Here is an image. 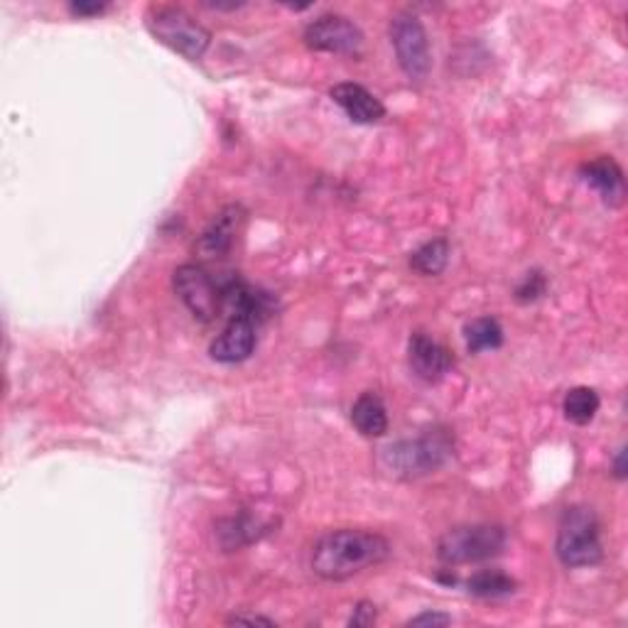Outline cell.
<instances>
[{
  "mask_svg": "<svg viewBox=\"0 0 628 628\" xmlns=\"http://www.w3.org/2000/svg\"><path fill=\"white\" fill-rule=\"evenodd\" d=\"M390 558V543L380 533L344 528L327 533L312 550V572L327 582H344Z\"/></svg>",
  "mask_w": 628,
  "mask_h": 628,
  "instance_id": "obj_1",
  "label": "cell"
},
{
  "mask_svg": "<svg viewBox=\"0 0 628 628\" xmlns=\"http://www.w3.org/2000/svg\"><path fill=\"white\" fill-rule=\"evenodd\" d=\"M452 452H455V442H452L449 432L435 427L422 432L420 437L400 439L386 447L384 461L400 479H420L445 467Z\"/></svg>",
  "mask_w": 628,
  "mask_h": 628,
  "instance_id": "obj_2",
  "label": "cell"
},
{
  "mask_svg": "<svg viewBox=\"0 0 628 628\" xmlns=\"http://www.w3.org/2000/svg\"><path fill=\"white\" fill-rule=\"evenodd\" d=\"M564 568H592L602 562L604 545H602V528L596 521V513L586 506H572L562 513L558 543H555Z\"/></svg>",
  "mask_w": 628,
  "mask_h": 628,
  "instance_id": "obj_3",
  "label": "cell"
},
{
  "mask_svg": "<svg viewBox=\"0 0 628 628\" xmlns=\"http://www.w3.org/2000/svg\"><path fill=\"white\" fill-rule=\"evenodd\" d=\"M146 23L152 37H158L162 45H168L184 59H202L212 45L209 30L178 5H150Z\"/></svg>",
  "mask_w": 628,
  "mask_h": 628,
  "instance_id": "obj_4",
  "label": "cell"
},
{
  "mask_svg": "<svg viewBox=\"0 0 628 628\" xmlns=\"http://www.w3.org/2000/svg\"><path fill=\"white\" fill-rule=\"evenodd\" d=\"M509 535L501 525L477 523L459 525L442 535L437 543V558L445 564H469L496 558L506 548Z\"/></svg>",
  "mask_w": 628,
  "mask_h": 628,
  "instance_id": "obj_5",
  "label": "cell"
},
{
  "mask_svg": "<svg viewBox=\"0 0 628 628\" xmlns=\"http://www.w3.org/2000/svg\"><path fill=\"white\" fill-rule=\"evenodd\" d=\"M174 293L180 295L187 310L202 319V322H212L224 310V295L219 277H214L207 267L197 263H184L174 271L172 277Z\"/></svg>",
  "mask_w": 628,
  "mask_h": 628,
  "instance_id": "obj_6",
  "label": "cell"
},
{
  "mask_svg": "<svg viewBox=\"0 0 628 628\" xmlns=\"http://www.w3.org/2000/svg\"><path fill=\"white\" fill-rule=\"evenodd\" d=\"M390 45L396 49L398 65L410 81L427 79L432 67L430 37L425 25L413 13H398L390 20Z\"/></svg>",
  "mask_w": 628,
  "mask_h": 628,
  "instance_id": "obj_7",
  "label": "cell"
},
{
  "mask_svg": "<svg viewBox=\"0 0 628 628\" xmlns=\"http://www.w3.org/2000/svg\"><path fill=\"white\" fill-rule=\"evenodd\" d=\"M305 45L315 53L332 55H358L364 47V33L352 20L336 13L317 18L315 23L305 27Z\"/></svg>",
  "mask_w": 628,
  "mask_h": 628,
  "instance_id": "obj_8",
  "label": "cell"
},
{
  "mask_svg": "<svg viewBox=\"0 0 628 628\" xmlns=\"http://www.w3.org/2000/svg\"><path fill=\"white\" fill-rule=\"evenodd\" d=\"M408 364L420 380L437 384V380L445 378L449 368L455 366V356H452L449 349L439 344L437 339H432L425 332H415L408 342Z\"/></svg>",
  "mask_w": 628,
  "mask_h": 628,
  "instance_id": "obj_9",
  "label": "cell"
},
{
  "mask_svg": "<svg viewBox=\"0 0 628 628\" xmlns=\"http://www.w3.org/2000/svg\"><path fill=\"white\" fill-rule=\"evenodd\" d=\"M255 327L251 317L231 315L229 324L224 327V332L214 339L209 346V354L216 364H241L253 354L255 349Z\"/></svg>",
  "mask_w": 628,
  "mask_h": 628,
  "instance_id": "obj_10",
  "label": "cell"
},
{
  "mask_svg": "<svg viewBox=\"0 0 628 628\" xmlns=\"http://www.w3.org/2000/svg\"><path fill=\"white\" fill-rule=\"evenodd\" d=\"M246 219V212L239 204H229L209 221L207 229L202 231L194 251L199 253V259L212 261L221 259V255L229 253L236 243V236L241 231V224Z\"/></svg>",
  "mask_w": 628,
  "mask_h": 628,
  "instance_id": "obj_11",
  "label": "cell"
},
{
  "mask_svg": "<svg viewBox=\"0 0 628 628\" xmlns=\"http://www.w3.org/2000/svg\"><path fill=\"white\" fill-rule=\"evenodd\" d=\"M329 96L349 118L362 123V126H370V123H378L386 116V106L366 87L354 84V81H342V84L332 87Z\"/></svg>",
  "mask_w": 628,
  "mask_h": 628,
  "instance_id": "obj_12",
  "label": "cell"
},
{
  "mask_svg": "<svg viewBox=\"0 0 628 628\" xmlns=\"http://www.w3.org/2000/svg\"><path fill=\"white\" fill-rule=\"evenodd\" d=\"M580 174L590 187L602 194V199L609 204V207H619L624 202L626 194L624 170L616 164V160L602 156L592 162H584L580 168Z\"/></svg>",
  "mask_w": 628,
  "mask_h": 628,
  "instance_id": "obj_13",
  "label": "cell"
},
{
  "mask_svg": "<svg viewBox=\"0 0 628 628\" xmlns=\"http://www.w3.org/2000/svg\"><path fill=\"white\" fill-rule=\"evenodd\" d=\"M352 422L364 437H384L388 432V410L380 396L374 390L358 396L352 408Z\"/></svg>",
  "mask_w": 628,
  "mask_h": 628,
  "instance_id": "obj_14",
  "label": "cell"
},
{
  "mask_svg": "<svg viewBox=\"0 0 628 628\" xmlns=\"http://www.w3.org/2000/svg\"><path fill=\"white\" fill-rule=\"evenodd\" d=\"M263 533H267V523L246 516V513L216 523V538H219V545L226 552L239 550L243 545L259 540Z\"/></svg>",
  "mask_w": 628,
  "mask_h": 628,
  "instance_id": "obj_15",
  "label": "cell"
},
{
  "mask_svg": "<svg viewBox=\"0 0 628 628\" xmlns=\"http://www.w3.org/2000/svg\"><path fill=\"white\" fill-rule=\"evenodd\" d=\"M465 342L471 354L493 352L503 346V327L496 317H477L465 327Z\"/></svg>",
  "mask_w": 628,
  "mask_h": 628,
  "instance_id": "obj_16",
  "label": "cell"
},
{
  "mask_svg": "<svg viewBox=\"0 0 628 628\" xmlns=\"http://www.w3.org/2000/svg\"><path fill=\"white\" fill-rule=\"evenodd\" d=\"M600 393L590 386H576L570 388L568 396L562 400V413L574 425H590V422L600 413Z\"/></svg>",
  "mask_w": 628,
  "mask_h": 628,
  "instance_id": "obj_17",
  "label": "cell"
},
{
  "mask_svg": "<svg viewBox=\"0 0 628 628\" xmlns=\"http://www.w3.org/2000/svg\"><path fill=\"white\" fill-rule=\"evenodd\" d=\"M449 263V241L447 239H432L422 243L420 249L410 255V267L425 277H437L445 273Z\"/></svg>",
  "mask_w": 628,
  "mask_h": 628,
  "instance_id": "obj_18",
  "label": "cell"
},
{
  "mask_svg": "<svg viewBox=\"0 0 628 628\" xmlns=\"http://www.w3.org/2000/svg\"><path fill=\"white\" fill-rule=\"evenodd\" d=\"M467 592L479 600H501L516 592V580L503 570H481L467 582Z\"/></svg>",
  "mask_w": 628,
  "mask_h": 628,
  "instance_id": "obj_19",
  "label": "cell"
},
{
  "mask_svg": "<svg viewBox=\"0 0 628 628\" xmlns=\"http://www.w3.org/2000/svg\"><path fill=\"white\" fill-rule=\"evenodd\" d=\"M545 290H548V281H545V275L540 271L525 273V277L516 287V300L518 302H535L538 297L545 295Z\"/></svg>",
  "mask_w": 628,
  "mask_h": 628,
  "instance_id": "obj_20",
  "label": "cell"
},
{
  "mask_svg": "<svg viewBox=\"0 0 628 628\" xmlns=\"http://www.w3.org/2000/svg\"><path fill=\"white\" fill-rule=\"evenodd\" d=\"M376 621V606L370 602H358L354 616L349 619V626H370Z\"/></svg>",
  "mask_w": 628,
  "mask_h": 628,
  "instance_id": "obj_21",
  "label": "cell"
},
{
  "mask_svg": "<svg viewBox=\"0 0 628 628\" xmlns=\"http://www.w3.org/2000/svg\"><path fill=\"white\" fill-rule=\"evenodd\" d=\"M447 624H452V616L439 612H425L415 616V619H410V626H447Z\"/></svg>",
  "mask_w": 628,
  "mask_h": 628,
  "instance_id": "obj_22",
  "label": "cell"
},
{
  "mask_svg": "<svg viewBox=\"0 0 628 628\" xmlns=\"http://www.w3.org/2000/svg\"><path fill=\"white\" fill-rule=\"evenodd\" d=\"M69 10L75 15L79 18H87V15H99V13H104L106 5L104 3H71Z\"/></svg>",
  "mask_w": 628,
  "mask_h": 628,
  "instance_id": "obj_23",
  "label": "cell"
},
{
  "mask_svg": "<svg viewBox=\"0 0 628 628\" xmlns=\"http://www.w3.org/2000/svg\"><path fill=\"white\" fill-rule=\"evenodd\" d=\"M226 624H249V626H255V624H261V626H275L273 619H265V616H246V614H236L231 616L229 621Z\"/></svg>",
  "mask_w": 628,
  "mask_h": 628,
  "instance_id": "obj_24",
  "label": "cell"
},
{
  "mask_svg": "<svg viewBox=\"0 0 628 628\" xmlns=\"http://www.w3.org/2000/svg\"><path fill=\"white\" fill-rule=\"evenodd\" d=\"M614 473H616V479H626V449H624V447H621L619 452H616Z\"/></svg>",
  "mask_w": 628,
  "mask_h": 628,
  "instance_id": "obj_25",
  "label": "cell"
}]
</instances>
